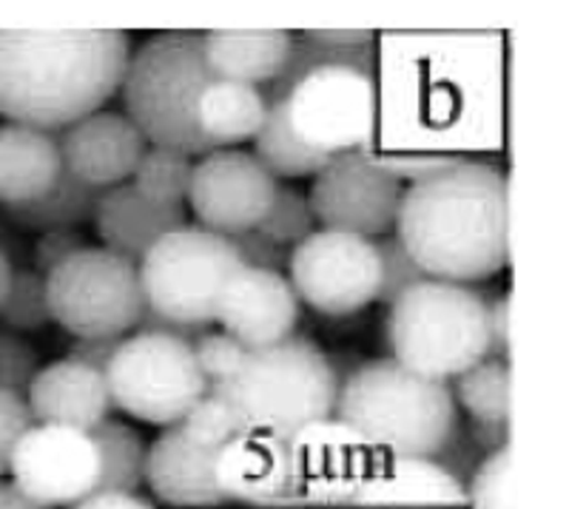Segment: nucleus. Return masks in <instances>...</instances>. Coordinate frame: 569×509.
Returning a JSON list of instances; mask_svg holds the SVG:
<instances>
[{
    "label": "nucleus",
    "instance_id": "nucleus-1",
    "mask_svg": "<svg viewBox=\"0 0 569 509\" xmlns=\"http://www.w3.org/2000/svg\"><path fill=\"white\" fill-rule=\"evenodd\" d=\"M396 239L425 277L481 282L510 259V180L485 162L461 160L405 188Z\"/></svg>",
    "mask_w": 569,
    "mask_h": 509
},
{
    "label": "nucleus",
    "instance_id": "nucleus-2",
    "mask_svg": "<svg viewBox=\"0 0 569 509\" xmlns=\"http://www.w3.org/2000/svg\"><path fill=\"white\" fill-rule=\"evenodd\" d=\"M129 60L131 38L117 29L0 32V117L69 129L123 86Z\"/></svg>",
    "mask_w": 569,
    "mask_h": 509
},
{
    "label": "nucleus",
    "instance_id": "nucleus-3",
    "mask_svg": "<svg viewBox=\"0 0 569 509\" xmlns=\"http://www.w3.org/2000/svg\"><path fill=\"white\" fill-rule=\"evenodd\" d=\"M337 421L399 458H433L459 421L447 381L425 379L396 359L362 361L339 387Z\"/></svg>",
    "mask_w": 569,
    "mask_h": 509
},
{
    "label": "nucleus",
    "instance_id": "nucleus-4",
    "mask_svg": "<svg viewBox=\"0 0 569 509\" xmlns=\"http://www.w3.org/2000/svg\"><path fill=\"white\" fill-rule=\"evenodd\" d=\"M217 393L246 432L291 441L308 425L333 416L339 387L322 348L308 336L291 333L277 345L248 350Z\"/></svg>",
    "mask_w": 569,
    "mask_h": 509
},
{
    "label": "nucleus",
    "instance_id": "nucleus-5",
    "mask_svg": "<svg viewBox=\"0 0 569 509\" xmlns=\"http://www.w3.org/2000/svg\"><path fill=\"white\" fill-rule=\"evenodd\" d=\"M202 34L162 32L131 54L123 78L126 117L154 149L186 157L211 154V142L197 123V106L213 83Z\"/></svg>",
    "mask_w": 569,
    "mask_h": 509
},
{
    "label": "nucleus",
    "instance_id": "nucleus-6",
    "mask_svg": "<svg viewBox=\"0 0 569 509\" xmlns=\"http://www.w3.org/2000/svg\"><path fill=\"white\" fill-rule=\"evenodd\" d=\"M385 333L401 368L447 381L487 359V305L476 288L425 279L390 305Z\"/></svg>",
    "mask_w": 569,
    "mask_h": 509
},
{
    "label": "nucleus",
    "instance_id": "nucleus-7",
    "mask_svg": "<svg viewBox=\"0 0 569 509\" xmlns=\"http://www.w3.org/2000/svg\"><path fill=\"white\" fill-rule=\"evenodd\" d=\"M242 262L226 237L206 228L166 233L140 259L146 308L182 325H211L217 299Z\"/></svg>",
    "mask_w": 569,
    "mask_h": 509
},
{
    "label": "nucleus",
    "instance_id": "nucleus-8",
    "mask_svg": "<svg viewBox=\"0 0 569 509\" xmlns=\"http://www.w3.org/2000/svg\"><path fill=\"white\" fill-rule=\"evenodd\" d=\"M111 407L131 419L174 427L208 396L194 348L166 333H134L106 368Z\"/></svg>",
    "mask_w": 569,
    "mask_h": 509
},
{
    "label": "nucleus",
    "instance_id": "nucleus-9",
    "mask_svg": "<svg viewBox=\"0 0 569 509\" xmlns=\"http://www.w3.org/2000/svg\"><path fill=\"white\" fill-rule=\"evenodd\" d=\"M46 299L52 322L74 339H123L146 310L137 265L109 248H83L46 273Z\"/></svg>",
    "mask_w": 569,
    "mask_h": 509
},
{
    "label": "nucleus",
    "instance_id": "nucleus-10",
    "mask_svg": "<svg viewBox=\"0 0 569 509\" xmlns=\"http://www.w3.org/2000/svg\"><path fill=\"white\" fill-rule=\"evenodd\" d=\"M279 106L291 134L322 160L368 149L373 137L376 83L359 66H319L279 97Z\"/></svg>",
    "mask_w": 569,
    "mask_h": 509
},
{
    "label": "nucleus",
    "instance_id": "nucleus-11",
    "mask_svg": "<svg viewBox=\"0 0 569 509\" xmlns=\"http://www.w3.org/2000/svg\"><path fill=\"white\" fill-rule=\"evenodd\" d=\"M297 299L325 317H348L379 293V253L365 237L339 231H313L288 259Z\"/></svg>",
    "mask_w": 569,
    "mask_h": 509
},
{
    "label": "nucleus",
    "instance_id": "nucleus-12",
    "mask_svg": "<svg viewBox=\"0 0 569 509\" xmlns=\"http://www.w3.org/2000/svg\"><path fill=\"white\" fill-rule=\"evenodd\" d=\"M405 186L385 171L373 151H348L330 157L313 174L311 202L313 220L322 231L379 237L396 226Z\"/></svg>",
    "mask_w": 569,
    "mask_h": 509
},
{
    "label": "nucleus",
    "instance_id": "nucleus-13",
    "mask_svg": "<svg viewBox=\"0 0 569 509\" xmlns=\"http://www.w3.org/2000/svg\"><path fill=\"white\" fill-rule=\"evenodd\" d=\"M293 492L297 507H353L382 450L337 419H322L299 430L291 441Z\"/></svg>",
    "mask_w": 569,
    "mask_h": 509
},
{
    "label": "nucleus",
    "instance_id": "nucleus-14",
    "mask_svg": "<svg viewBox=\"0 0 569 509\" xmlns=\"http://www.w3.org/2000/svg\"><path fill=\"white\" fill-rule=\"evenodd\" d=\"M12 483L43 507H74L98 492L100 456L89 432L34 425L9 461Z\"/></svg>",
    "mask_w": 569,
    "mask_h": 509
},
{
    "label": "nucleus",
    "instance_id": "nucleus-15",
    "mask_svg": "<svg viewBox=\"0 0 569 509\" xmlns=\"http://www.w3.org/2000/svg\"><path fill=\"white\" fill-rule=\"evenodd\" d=\"M277 188V177L257 157L248 151L220 149L197 162L186 200L206 231L231 237L259 226Z\"/></svg>",
    "mask_w": 569,
    "mask_h": 509
},
{
    "label": "nucleus",
    "instance_id": "nucleus-16",
    "mask_svg": "<svg viewBox=\"0 0 569 509\" xmlns=\"http://www.w3.org/2000/svg\"><path fill=\"white\" fill-rule=\"evenodd\" d=\"M297 319L299 299L282 273L240 268L217 299V322L246 350L288 339Z\"/></svg>",
    "mask_w": 569,
    "mask_h": 509
},
{
    "label": "nucleus",
    "instance_id": "nucleus-17",
    "mask_svg": "<svg viewBox=\"0 0 569 509\" xmlns=\"http://www.w3.org/2000/svg\"><path fill=\"white\" fill-rule=\"evenodd\" d=\"M63 171L91 188H114L134 174L146 140L126 114L94 111L58 137Z\"/></svg>",
    "mask_w": 569,
    "mask_h": 509
},
{
    "label": "nucleus",
    "instance_id": "nucleus-18",
    "mask_svg": "<svg viewBox=\"0 0 569 509\" xmlns=\"http://www.w3.org/2000/svg\"><path fill=\"white\" fill-rule=\"evenodd\" d=\"M220 452L182 425L166 427L146 458V481L169 507H220L228 503L217 483Z\"/></svg>",
    "mask_w": 569,
    "mask_h": 509
},
{
    "label": "nucleus",
    "instance_id": "nucleus-19",
    "mask_svg": "<svg viewBox=\"0 0 569 509\" xmlns=\"http://www.w3.org/2000/svg\"><path fill=\"white\" fill-rule=\"evenodd\" d=\"M217 483L228 501L291 509L293 472L288 441L268 432H242L217 456Z\"/></svg>",
    "mask_w": 569,
    "mask_h": 509
},
{
    "label": "nucleus",
    "instance_id": "nucleus-20",
    "mask_svg": "<svg viewBox=\"0 0 569 509\" xmlns=\"http://www.w3.org/2000/svg\"><path fill=\"white\" fill-rule=\"evenodd\" d=\"M29 413L40 425L91 432L111 413L106 376L80 361L60 359L38 370L27 390Z\"/></svg>",
    "mask_w": 569,
    "mask_h": 509
},
{
    "label": "nucleus",
    "instance_id": "nucleus-21",
    "mask_svg": "<svg viewBox=\"0 0 569 509\" xmlns=\"http://www.w3.org/2000/svg\"><path fill=\"white\" fill-rule=\"evenodd\" d=\"M467 487L430 458H379L356 496L359 509H459Z\"/></svg>",
    "mask_w": 569,
    "mask_h": 509
},
{
    "label": "nucleus",
    "instance_id": "nucleus-22",
    "mask_svg": "<svg viewBox=\"0 0 569 509\" xmlns=\"http://www.w3.org/2000/svg\"><path fill=\"white\" fill-rule=\"evenodd\" d=\"M91 222L103 239V248L120 253L129 262H140L157 239L186 228L188 217L182 206H160L142 197L131 182H120L106 188Z\"/></svg>",
    "mask_w": 569,
    "mask_h": 509
},
{
    "label": "nucleus",
    "instance_id": "nucleus-23",
    "mask_svg": "<svg viewBox=\"0 0 569 509\" xmlns=\"http://www.w3.org/2000/svg\"><path fill=\"white\" fill-rule=\"evenodd\" d=\"M60 174L63 162L52 131L14 123L0 126V206L38 200Z\"/></svg>",
    "mask_w": 569,
    "mask_h": 509
},
{
    "label": "nucleus",
    "instance_id": "nucleus-24",
    "mask_svg": "<svg viewBox=\"0 0 569 509\" xmlns=\"http://www.w3.org/2000/svg\"><path fill=\"white\" fill-rule=\"evenodd\" d=\"M208 69L231 83H273L291 54L288 32H206Z\"/></svg>",
    "mask_w": 569,
    "mask_h": 509
},
{
    "label": "nucleus",
    "instance_id": "nucleus-25",
    "mask_svg": "<svg viewBox=\"0 0 569 509\" xmlns=\"http://www.w3.org/2000/svg\"><path fill=\"white\" fill-rule=\"evenodd\" d=\"M266 91L248 83H231V80H213L202 91L200 106H197V123L213 151L257 137V131L266 123Z\"/></svg>",
    "mask_w": 569,
    "mask_h": 509
},
{
    "label": "nucleus",
    "instance_id": "nucleus-26",
    "mask_svg": "<svg viewBox=\"0 0 569 509\" xmlns=\"http://www.w3.org/2000/svg\"><path fill=\"white\" fill-rule=\"evenodd\" d=\"M106 188H91L74 180L71 174H60L58 182L38 200L20 202V206H0L3 220L20 231H74L78 226L94 220V208Z\"/></svg>",
    "mask_w": 569,
    "mask_h": 509
},
{
    "label": "nucleus",
    "instance_id": "nucleus-27",
    "mask_svg": "<svg viewBox=\"0 0 569 509\" xmlns=\"http://www.w3.org/2000/svg\"><path fill=\"white\" fill-rule=\"evenodd\" d=\"M100 456L98 492H137L146 481V441L126 421L106 419L89 432Z\"/></svg>",
    "mask_w": 569,
    "mask_h": 509
},
{
    "label": "nucleus",
    "instance_id": "nucleus-28",
    "mask_svg": "<svg viewBox=\"0 0 569 509\" xmlns=\"http://www.w3.org/2000/svg\"><path fill=\"white\" fill-rule=\"evenodd\" d=\"M257 160L271 171L273 177H313L328 160L311 154L302 142L291 134L284 123L279 100H268V114L262 129L253 137Z\"/></svg>",
    "mask_w": 569,
    "mask_h": 509
},
{
    "label": "nucleus",
    "instance_id": "nucleus-29",
    "mask_svg": "<svg viewBox=\"0 0 569 509\" xmlns=\"http://www.w3.org/2000/svg\"><path fill=\"white\" fill-rule=\"evenodd\" d=\"M456 399L472 419H510V365L481 359L456 376Z\"/></svg>",
    "mask_w": 569,
    "mask_h": 509
},
{
    "label": "nucleus",
    "instance_id": "nucleus-30",
    "mask_svg": "<svg viewBox=\"0 0 569 509\" xmlns=\"http://www.w3.org/2000/svg\"><path fill=\"white\" fill-rule=\"evenodd\" d=\"M191 171H194V162L180 151L146 149L131 174L134 177L131 186L160 206H182L191 186Z\"/></svg>",
    "mask_w": 569,
    "mask_h": 509
},
{
    "label": "nucleus",
    "instance_id": "nucleus-31",
    "mask_svg": "<svg viewBox=\"0 0 569 509\" xmlns=\"http://www.w3.org/2000/svg\"><path fill=\"white\" fill-rule=\"evenodd\" d=\"M0 322L7 330H40L52 322L49 299H46V277H40L34 268L12 271L0 302Z\"/></svg>",
    "mask_w": 569,
    "mask_h": 509
},
{
    "label": "nucleus",
    "instance_id": "nucleus-32",
    "mask_svg": "<svg viewBox=\"0 0 569 509\" xmlns=\"http://www.w3.org/2000/svg\"><path fill=\"white\" fill-rule=\"evenodd\" d=\"M313 211L308 202V193L291 186H279L273 193L266 217L259 220L257 231L271 237L279 246H299L305 237L313 233Z\"/></svg>",
    "mask_w": 569,
    "mask_h": 509
},
{
    "label": "nucleus",
    "instance_id": "nucleus-33",
    "mask_svg": "<svg viewBox=\"0 0 569 509\" xmlns=\"http://www.w3.org/2000/svg\"><path fill=\"white\" fill-rule=\"evenodd\" d=\"M376 253H379V268H382V277H379V293L376 299L385 305H393L396 299L405 293L413 285L425 282V273H421L419 265L413 262L405 246H401L396 237H385L379 242H373Z\"/></svg>",
    "mask_w": 569,
    "mask_h": 509
},
{
    "label": "nucleus",
    "instance_id": "nucleus-34",
    "mask_svg": "<svg viewBox=\"0 0 569 509\" xmlns=\"http://www.w3.org/2000/svg\"><path fill=\"white\" fill-rule=\"evenodd\" d=\"M194 348L197 368H200L202 379H206L208 393H217L237 368H240L242 356L248 353L237 339H231L228 333H213L208 330L200 342L191 345Z\"/></svg>",
    "mask_w": 569,
    "mask_h": 509
},
{
    "label": "nucleus",
    "instance_id": "nucleus-35",
    "mask_svg": "<svg viewBox=\"0 0 569 509\" xmlns=\"http://www.w3.org/2000/svg\"><path fill=\"white\" fill-rule=\"evenodd\" d=\"M507 478H510V447L485 456L479 470L470 478V492H467L470 509H510Z\"/></svg>",
    "mask_w": 569,
    "mask_h": 509
},
{
    "label": "nucleus",
    "instance_id": "nucleus-36",
    "mask_svg": "<svg viewBox=\"0 0 569 509\" xmlns=\"http://www.w3.org/2000/svg\"><path fill=\"white\" fill-rule=\"evenodd\" d=\"M38 373V353L14 330L0 328V390L23 396Z\"/></svg>",
    "mask_w": 569,
    "mask_h": 509
},
{
    "label": "nucleus",
    "instance_id": "nucleus-37",
    "mask_svg": "<svg viewBox=\"0 0 569 509\" xmlns=\"http://www.w3.org/2000/svg\"><path fill=\"white\" fill-rule=\"evenodd\" d=\"M231 242V248L240 257L242 268H253V271H271L282 273L288 268V259H291V251L279 242H273L271 237L259 233L257 228L251 231H240L226 237Z\"/></svg>",
    "mask_w": 569,
    "mask_h": 509
},
{
    "label": "nucleus",
    "instance_id": "nucleus-38",
    "mask_svg": "<svg viewBox=\"0 0 569 509\" xmlns=\"http://www.w3.org/2000/svg\"><path fill=\"white\" fill-rule=\"evenodd\" d=\"M32 427L34 419L29 413L27 399L18 393H9V390H0V476L9 472L14 447L23 439V432H29Z\"/></svg>",
    "mask_w": 569,
    "mask_h": 509
},
{
    "label": "nucleus",
    "instance_id": "nucleus-39",
    "mask_svg": "<svg viewBox=\"0 0 569 509\" xmlns=\"http://www.w3.org/2000/svg\"><path fill=\"white\" fill-rule=\"evenodd\" d=\"M430 461H436L441 470L450 472L456 481L465 483V487H467V478H472V472L479 470V465L485 461V452L472 445L470 432L461 427V421H456V427L450 430L447 441L439 447V452H436Z\"/></svg>",
    "mask_w": 569,
    "mask_h": 509
},
{
    "label": "nucleus",
    "instance_id": "nucleus-40",
    "mask_svg": "<svg viewBox=\"0 0 569 509\" xmlns=\"http://www.w3.org/2000/svg\"><path fill=\"white\" fill-rule=\"evenodd\" d=\"M379 166L388 171L393 180L399 182H416L421 180H430V177L441 174L447 168L459 166L465 157L459 154H376Z\"/></svg>",
    "mask_w": 569,
    "mask_h": 509
},
{
    "label": "nucleus",
    "instance_id": "nucleus-41",
    "mask_svg": "<svg viewBox=\"0 0 569 509\" xmlns=\"http://www.w3.org/2000/svg\"><path fill=\"white\" fill-rule=\"evenodd\" d=\"M86 237L80 231H49L38 239L32 257H34V271L40 277H46L49 271H54L60 262H66L69 257H74L78 251H83Z\"/></svg>",
    "mask_w": 569,
    "mask_h": 509
},
{
    "label": "nucleus",
    "instance_id": "nucleus-42",
    "mask_svg": "<svg viewBox=\"0 0 569 509\" xmlns=\"http://www.w3.org/2000/svg\"><path fill=\"white\" fill-rule=\"evenodd\" d=\"M487 359H510V299L492 297L487 302Z\"/></svg>",
    "mask_w": 569,
    "mask_h": 509
},
{
    "label": "nucleus",
    "instance_id": "nucleus-43",
    "mask_svg": "<svg viewBox=\"0 0 569 509\" xmlns=\"http://www.w3.org/2000/svg\"><path fill=\"white\" fill-rule=\"evenodd\" d=\"M123 339H114V336H91V339H74L69 345V356L66 359L80 361L86 368L98 370V373L106 376V368L109 361L114 359L117 348H120Z\"/></svg>",
    "mask_w": 569,
    "mask_h": 509
},
{
    "label": "nucleus",
    "instance_id": "nucleus-44",
    "mask_svg": "<svg viewBox=\"0 0 569 509\" xmlns=\"http://www.w3.org/2000/svg\"><path fill=\"white\" fill-rule=\"evenodd\" d=\"M467 432H470L472 445L479 447L485 456H490V452L507 450V445H510V419H472Z\"/></svg>",
    "mask_w": 569,
    "mask_h": 509
},
{
    "label": "nucleus",
    "instance_id": "nucleus-45",
    "mask_svg": "<svg viewBox=\"0 0 569 509\" xmlns=\"http://www.w3.org/2000/svg\"><path fill=\"white\" fill-rule=\"evenodd\" d=\"M71 509H154L146 498L134 492H91L89 498L78 501Z\"/></svg>",
    "mask_w": 569,
    "mask_h": 509
},
{
    "label": "nucleus",
    "instance_id": "nucleus-46",
    "mask_svg": "<svg viewBox=\"0 0 569 509\" xmlns=\"http://www.w3.org/2000/svg\"><path fill=\"white\" fill-rule=\"evenodd\" d=\"M317 43L328 46V49H339V52H356L359 46H368L373 40L370 32H305Z\"/></svg>",
    "mask_w": 569,
    "mask_h": 509
},
{
    "label": "nucleus",
    "instance_id": "nucleus-47",
    "mask_svg": "<svg viewBox=\"0 0 569 509\" xmlns=\"http://www.w3.org/2000/svg\"><path fill=\"white\" fill-rule=\"evenodd\" d=\"M0 509H52L43 503L32 501L23 490H18L12 481L0 483Z\"/></svg>",
    "mask_w": 569,
    "mask_h": 509
},
{
    "label": "nucleus",
    "instance_id": "nucleus-48",
    "mask_svg": "<svg viewBox=\"0 0 569 509\" xmlns=\"http://www.w3.org/2000/svg\"><path fill=\"white\" fill-rule=\"evenodd\" d=\"M9 279H12V265H9V259L0 251V302H3V293L9 288Z\"/></svg>",
    "mask_w": 569,
    "mask_h": 509
}]
</instances>
